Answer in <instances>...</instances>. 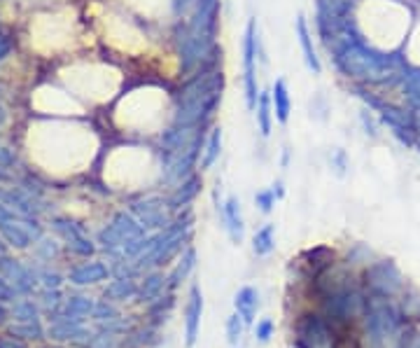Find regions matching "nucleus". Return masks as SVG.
<instances>
[{
	"mask_svg": "<svg viewBox=\"0 0 420 348\" xmlns=\"http://www.w3.org/2000/svg\"><path fill=\"white\" fill-rule=\"evenodd\" d=\"M364 318H366V339H369L371 348H385L400 335L402 316L390 304L388 297L376 294L373 299H366Z\"/></svg>",
	"mask_w": 420,
	"mask_h": 348,
	"instance_id": "f257e3e1",
	"label": "nucleus"
},
{
	"mask_svg": "<svg viewBox=\"0 0 420 348\" xmlns=\"http://www.w3.org/2000/svg\"><path fill=\"white\" fill-rule=\"evenodd\" d=\"M366 306V299L362 294L353 290V287H336V290L327 292L325 297V313L334 323H348L357 318Z\"/></svg>",
	"mask_w": 420,
	"mask_h": 348,
	"instance_id": "f03ea898",
	"label": "nucleus"
},
{
	"mask_svg": "<svg viewBox=\"0 0 420 348\" xmlns=\"http://www.w3.org/2000/svg\"><path fill=\"white\" fill-rule=\"evenodd\" d=\"M296 337H299L296 342L299 348H327L332 342L330 323L318 313H306L296 323Z\"/></svg>",
	"mask_w": 420,
	"mask_h": 348,
	"instance_id": "7ed1b4c3",
	"label": "nucleus"
},
{
	"mask_svg": "<svg viewBox=\"0 0 420 348\" xmlns=\"http://www.w3.org/2000/svg\"><path fill=\"white\" fill-rule=\"evenodd\" d=\"M369 287L380 297H392L395 292L402 290V274L390 262H378L366 271Z\"/></svg>",
	"mask_w": 420,
	"mask_h": 348,
	"instance_id": "20e7f679",
	"label": "nucleus"
},
{
	"mask_svg": "<svg viewBox=\"0 0 420 348\" xmlns=\"http://www.w3.org/2000/svg\"><path fill=\"white\" fill-rule=\"evenodd\" d=\"M201 316H203V294L194 285L189 290L187 304H185V344L194 346L198 339V330H201Z\"/></svg>",
	"mask_w": 420,
	"mask_h": 348,
	"instance_id": "39448f33",
	"label": "nucleus"
},
{
	"mask_svg": "<svg viewBox=\"0 0 420 348\" xmlns=\"http://www.w3.org/2000/svg\"><path fill=\"white\" fill-rule=\"evenodd\" d=\"M246 89H248V105L255 108L257 103V87H255V24H248L246 33Z\"/></svg>",
	"mask_w": 420,
	"mask_h": 348,
	"instance_id": "423d86ee",
	"label": "nucleus"
},
{
	"mask_svg": "<svg viewBox=\"0 0 420 348\" xmlns=\"http://www.w3.org/2000/svg\"><path fill=\"white\" fill-rule=\"evenodd\" d=\"M234 306H236V313L246 320V325H250L252 320H255L257 308H259V294H257L255 287H250V285L241 287L234 297Z\"/></svg>",
	"mask_w": 420,
	"mask_h": 348,
	"instance_id": "0eeeda50",
	"label": "nucleus"
},
{
	"mask_svg": "<svg viewBox=\"0 0 420 348\" xmlns=\"http://www.w3.org/2000/svg\"><path fill=\"white\" fill-rule=\"evenodd\" d=\"M222 215H224L227 229H229V234H232V239L236 241V244H241V241H243V217H241L239 201L229 199L222 206Z\"/></svg>",
	"mask_w": 420,
	"mask_h": 348,
	"instance_id": "6e6552de",
	"label": "nucleus"
},
{
	"mask_svg": "<svg viewBox=\"0 0 420 348\" xmlns=\"http://www.w3.org/2000/svg\"><path fill=\"white\" fill-rule=\"evenodd\" d=\"M105 278H108V267H103V264H98V262L84 264V267L75 269L71 274V281L78 283V285L98 283V281H105Z\"/></svg>",
	"mask_w": 420,
	"mask_h": 348,
	"instance_id": "1a4fd4ad",
	"label": "nucleus"
},
{
	"mask_svg": "<svg viewBox=\"0 0 420 348\" xmlns=\"http://www.w3.org/2000/svg\"><path fill=\"white\" fill-rule=\"evenodd\" d=\"M138 294V287L131 281V278H117V281H112L108 287H105V297L110 301H126Z\"/></svg>",
	"mask_w": 420,
	"mask_h": 348,
	"instance_id": "9d476101",
	"label": "nucleus"
},
{
	"mask_svg": "<svg viewBox=\"0 0 420 348\" xmlns=\"http://www.w3.org/2000/svg\"><path fill=\"white\" fill-rule=\"evenodd\" d=\"M194 260H196V255H194V251H189L185 257H182V262L178 264V267L173 269V274H171V278H168V287H178L185 278L189 276V271L194 269Z\"/></svg>",
	"mask_w": 420,
	"mask_h": 348,
	"instance_id": "9b49d317",
	"label": "nucleus"
},
{
	"mask_svg": "<svg viewBox=\"0 0 420 348\" xmlns=\"http://www.w3.org/2000/svg\"><path fill=\"white\" fill-rule=\"evenodd\" d=\"M164 276L162 274H152L148 281L143 283V287H140V299L143 301H157L159 299V294H162V290H164Z\"/></svg>",
	"mask_w": 420,
	"mask_h": 348,
	"instance_id": "f8f14e48",
	"label": "nucleus"
},
{
	"mask_svg": "<svg viewBox=\"0 0 420 348\" xmlns=\"http://www.w3.org/2000/svg\"><path fill=\"white\" fill-rule=\"evenodd\" d=\"M252 248H255L257 255H269L273 251V224H266L255 234Z\"/></svg>",
	"mask_w": 420,
	"mask_h": 348,
	"instance_id": "ddd939ff",
	"label": "nucleus"
},
{
	"mask_svg": "<svg viewBox=\"0 0 420 348\" xmlns=\"http://www.w3.org/2000/svg\"><path fill=\"white\" fill-rule=\"evenodd\" d=\"M94 301L87 299V297H73V299H68V304H66V313L68 316H75V318H82L84 320V316H89V313H94Z\"/></svg>",
	"mask_w": 420,
	"mask_h": 348,
	"instance_id": "4468645a",
	"label": "nucleus"
},
{
	"mask_svg": "<svg viewBox=\"0 0 420 348\" xmlns=\"http://www.w3.org/2000/svg\"><path fill=\"white\" fill-rule=\"evenodd\" d=\"M243 330H246V320H243L239 313H234V316L227 318V339H229V344H239L241 337H243Z\"/></svg>",
	"mask_w": 420,
	"mask_h": 348,
	"instance_id": "2eb2a0df",
	"label": "nucleus"
},
{
	"mask_svg": "<svg viewBox=\"0 0 420 348\" xmlns=\"http://www.w3.org/2000/svg\"><path fill=\"white\" fill-rule=\"evenodd\" d=\"M299 40H301V47H304V54H306V64L318 73L320 71V64H318V59H316V52H313V47H311V37L306 33V26H304V21H299Z\"/></svg>",
	"mask_w": 420,
	"mask_h": 348,
	"instance_id": "dca6fc26",
	"label": "nucleus"
},
{
	"mask_svg": "<svg viewBox=\"0 0 420 348\" xmlns=\"http://www.w3.org/2000/svg\"><path fill=\"white\" fill-rule=\"evenodd\" d=\"M276 112H278V119H280V122H285V119H287V112H289V101H287L285 82H282V80H278V85H276Z\"/></svg>",
	"mask_w": 420,
	"mask_h": 348,
	"instance_id": "f3484780",
	"label": "nucleus"
},
{
	"mask_svg": "<svg viewBox=\"0 0 420 348\" xmlns=\"http://www.w3.org/2000/svg\"><path fill=\"white\" fill-rule=\"evenodd\" d=\"M117 344H119L117 332L103 330L101 335H96L94 339H91V342H89V348H117Z\"/></svg>",
	"mask_w": 420,
	"mask_h": 348,
	"instance_id": "a211bd4d",
	"label": "nucleus"
},
{
	"mask_svg": "<svg viewBox=\"0 0 420 348\" xmlns=\"http://www.w3.org/2000/svg\"><path fill=\"white\" fill-rule=\"evenodd\" d=\"M94 318L101 323H112L119 318V311L112 304H108V301H98V304L94 306Z\"/></svg>",
	"mask_w": 420,
	"mask_h": 348,
	"instance_id": "6ab92c4d",
	"label": "nucleus"
},
{
	"mask_svg": "<svg viewBox=\"0 0 420 348\" xmlns=\"http://www.w3.org/2000/svg\"><path fill=\"white\" fill-rule=\"evenodd\" d=\"M14 316H17L21 323H37V311L33 301H21V304H17L14 306Z\"/></svg>",
	"mask_w": 420,
	"mask_h": 348,
	"instance_id": "aec40b11",
	"label": "nucleus"
},
{
	"mask_svg": "<svg viewBox=\"0 0 420 348\" xmlns=\"http://www.w3.org/2000/svg\"><path fill=\"white\" fill-rule=\"evenodd\" d=\"M273 320L271 318H264V320H259L255 325V337H257V342L259 344H269V339L273 337Z\"/></svg>",
	"mask_w": 420,
	"mask_h": 348,
	"instance_id": "412c9836",
	"label": "nucleus"
},
{
	"mask_svg": "<svg viewBox=\"0 0 420 348\" xmlns=\"http://www.w3.org/2000/svg\"><path fill=\"white\" fill-rule=\"evenodd\" d=\"M220 138H222V133H220V131L212 133L208 155H205V159H203V166H210L212 162H215V157H217V152H220Z\"/></svg>",
	"mask_w": 420,
	"mask_h": 348,
	"instance_id": "4be33fe9",
	"label": "nucleus"
},
{
	"mask_svg": "<svg viewBox=\"0 0 420 348\" xmlns=\"http://www.w3.org/2000/svg\"><path fill=\"white\" fill-rule=\"evenodd\" d=\"M257 206L264 210H271V206H273V192H259L257 194Z\"/></svg>",
	"mask_w": 420,
	"mask_h": 348,
	"instance_id": "5701e85b",
	"label": "nucleus"
},
{
	"mask_svg": "<svg viewBox=\"0 0 420 348\" xmlns=\"http://www.w3.org/2000/svg\"><path fill=\"white\" fill-rule=\"evenodd\" d=\"M259 119H262V133H269V112H266V98H262V110H259Z\"/></svg>",
	"mask_w": 420,
	"mask_h": 348,
	"instance_id": "b1692460",
	"label": "nucleus"
},
{
	"mask_svg": "<svg viewBox=\"0 0 420 348\" xmlns=\"http://www.w3.org/2000/svg\"><path fill=\"white\" fill-rule=\"evenodd\" d=\"M0 348H26L21 342H14V339H7V337H0Z\"/></svg>",
	"mask_w": 420,
	"mask_h": 348,
	"instance_id": "393cba45",
	"label": "nucleus"
},
{
	"mask_svg": "<svg viewBox=\"0 0 420 348\" xmlns=\"http://www.w3.org/2000/svg\"><path fill=\"white\" fill-rule=\"evenodd\" d=\"M404 348H418V339H409L407 346H404Z\"/></svg>",
	"mask_w": 420,
	"mask_h": 348,
	"instance_id": "a878e982",
	"label": "nucleus"
},
{
	"mask_svg": "<svg viewBox=\"0 0 420 348\" xmlns=\"http://www.w3.org/2000/svg\"><path fill=\"white\" fill-rule=\"evenodd\" d=\"M3 318H5V311H3V306H0V323H3Z\"/></svg>",
	"mask_w": 420,
	"mask_h": 348,
	"instance_id": "bb28decb",
	"label": "nucleus"
},
{
	"mask_svg": "<svg viewBox=\"0 0 420 348\" xmlns=\"http://www.w3.org/2000/svg\"><path fill=\"white\" fill-rule=\"evenodd\" d=\"M418 348H420V339H418Z\"/></svg>",
	"mask_w": 420,
	"mask_h": 348,
	"instance_id": "cd10ccee",
	"label": "nucleus"
}]
</instances>
